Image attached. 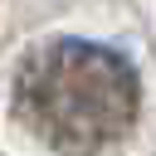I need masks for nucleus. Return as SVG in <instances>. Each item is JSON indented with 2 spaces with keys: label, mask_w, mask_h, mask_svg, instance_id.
Returning a JSON list of instances; mask_svg holds the SVG:
<instances>
[{
  "label": "nucleus",
  "mask_w": 156,
  "mask_h": 156,
  "mask_svg": "<svg viewBox=\"0 0 156 156\" xmlns=\"http://www.w3.org/2000/svg\"><path fill=\"white\" fill-rule=\"evenodd\" d=\"M20 122L58 156H98L136 117V73L88 39H44L15 73Z\"/></svg>",
  "instance_id": "1"
}]
</instances>
